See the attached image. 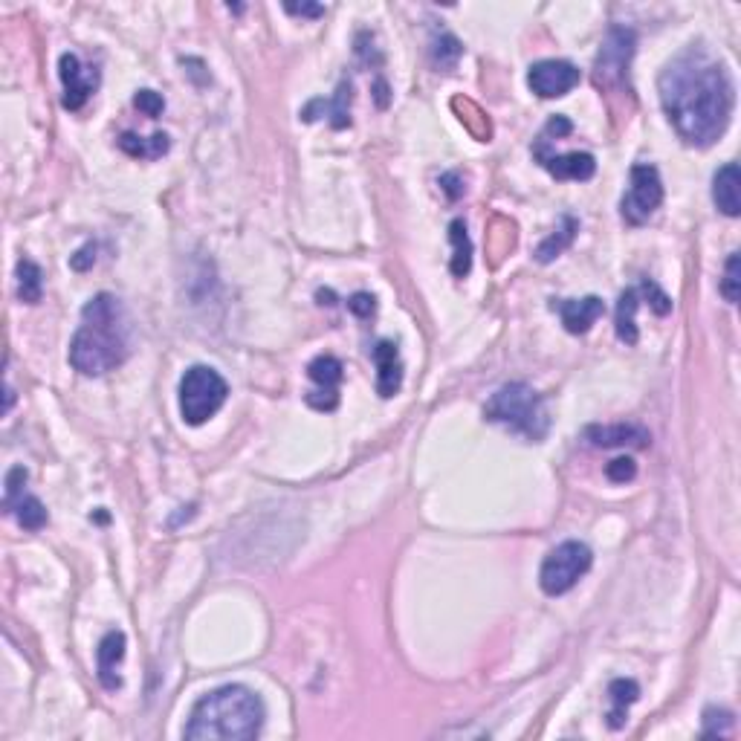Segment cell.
<instances>
[{"instance_id": "1", "label": "cell", "mask_w": 741, "mask_h": 741, "mask_svg": "<svg viewBox=\"0 0 741 741\" xmlns=\"http://www.w3.org/2000/svg\"><path fill=\"white\" fill-rule=\"evenodd\" d=\"M658 90L672 128L687 145L710 148L724 137L736 105V87L713 55L701 47L684 50L663 67Z\"/></svg>"}, {"instance_id": "2", "label": "cell", "mask_w": 741, "mask_h": 741, "mask_svg": "<svg viewBox=\"0 0 741 741\" xmlns=\"http://www.w3.org/2000/svg\"><path fill=\"white\" fill-rule=\"evenodd\" d=\"M131 354V319L122 302L99 293L84 304L82 325L70 342V365L84 377H105Z\"/></svg>"}, {"instance_id": "3", "label": "cell", "mask_w": 741, "mask_h": 741, "mask_svg": "<svg viewBox=\"0 0 741 741\" xmlns=\"http://www.w3.org/2000/svg\"><path fill=\"white\" fill-rule=\"evenodd\" d=\"M264 701L244 684L212 689L194 704L183 736L189 741H252L264 727Z\"/></svg>"}, {"instance_id": "4", "label": "cell", "mask_w": 741, "mask_h": 741, "mask_svg": "<svg viewBox=\"0 0 741 741\" xmlns=\"http://www.w3.org/2000/svg\"><path fill=\"white\" fill-rule=\"evenodd\" d=\"M484 417L490 423H498L510 429L513 435L539 443L548 438L550 414L545 406V397L536 394L527 383H507L495 391L484 406Z\"/></svg>"}, {"instance_id": "5", "label": "cell", "mask_w": 741, "mask_h": 741, "mask_svg": "<svg viewBox=\"0 0 741 741\" xmlns=\"http://www.w3.org/2000/svg\"><path fill=\"white\" fill-rule=\"evenodd\" d=\"M229 385L209 365H192L180 380V414L189 426H203L223 409Z\"/></svg>"}, {"instance_id": "6", "label": "cell", "mask_w": 741, "mask_h": 741, "mask_svg": "<svg viewBox=\"0 0 741 741\" xmlns=\"http://www.w3.org/2000/svg\"><path fill=\"white\" fill-rule=\"evenodd\" d=\"M591 565H594V553L585 542H577V539L562 542L545 556L542 571H539V585L548 597H562L591 571Z\"/></svg>"}, {"instance_id": "7", "label": "cell", "mask_w": 741, "mask_h": 741, "mask_svg": "<svg viewBox=\"0 0 741 741\" xmlns=\"http://www.w3.org/2000/svg\"><path fill=\"white\" fill-rule=\"evenodd\" d=\"M663 203V183L655 165L637 163L629 171V192L620 200V215L629 226H643Z\"/></svg>"}, {"instance_id": "8", "label": "cell", "mask_w": 741, "mask_h": 741, "mask_svg": "<svg viewBox=\"0 0 741 741\" xmlns=\"http://www.w3.org/2000/svg\"><path fill=\"white\" fill-rule=\"evenodd\" d=\"M634 44H637V35L634 29L626 27H611L605 35L600 55H597V84H623L629 76V64H632Z\"/></svg>"}, {"instance_id": "9", "label": "cell", "mask_w": 741, "mask_h": 741, "mask_svg": "<svg viewBox=\"0 0 741 741\" xmlns=\"http://www.w3.org/2000/svg\"><path fill=\"white\" fill-rule=\"evenodd\" d=\"M29 472L24 467H12L6 472V495H3V507L6 513H12L24 530H41L50 522L47 507L41 504V498L27 493Z\"/></svg>"}, {"instance_id": "10", "label": "cell", "mask_w": 741, "mask_h": 741, "mask_svg": "<svg viewBox=\"0 0 741 741\" xmlns=\"http://www.w3.org/2000/svg\"><path fill=\"white\" fill-rule=\"evenodd\" d=\"M307 377L313 383V388L304 394L307 406L316 409V412H333L339 406V385H342V377H345L342 362L330 357V354H322V357H316L307 365Z\"/></svg>"}, {"instance_id": "11", "label": "cell", "mask_w": 741, "mask_h": 741, "mask_svg": "<svg viewBox=\"0 0 741 741\" xmlns=\"http://www.w3.org/2000/svg\"><path fill=\"white\" fill-rule=\"evenodd\" d=\"M527 84L539 99H559V96H568L577 87L579 70L571 61L545 58V61H536L527 70Z\"/></svg>"}, {"instance_id": "12", "label": "cell", "mask_w": 741, "mask_h": 741, "mask_svg": "<svg viewBox=\"0 0 741 741\" xmlns=\"http://www.w3.org/2000/svg\"><path fill=\"white\" fill-rule=\"evenodd\" d=\"M58 76L64 84L61 105L67 110H82L93 90L99 87V73L93 67H84L82 58L76 53H64L58 58Z\"/></svg>"}, {"instance_id": "13", "label": "cell", "mask_w": 741, "mask_h": 741, "mask_svg": "<svg viewBox=\"0 0 741 741\" xmlns=\"http://www.w3.org/2000/svg\"><path fill=\"white\" fill-rule=\"evenodd\" d=\"M536 160L542 163L545 171H550L556 180H591L597 174V160L585 151H571V154H550L539 142L533 145Z\"/></svg>"}, {"instance_id": "14", "label": "cell", "mask_w": 741, "mask_h": 741, "mask_svg": "<svg viewBox=\"0 0 741 741\" xmlns=\"http://www.w3.org/2000/svg\"><path fill=\"white\" fill-rule=\"evenodd\" d=\"M550 307L559 313V319H562L565 330H568V333H574V336L588 333V330L594 328V322H597V319L605 313V304L600 296H585V299H559V302H553Z\"/></svg>"}, {"instance_id": "15", "label": "cell", "mask_w": 741, "mask_h": 741, "mask_svg": "<svg viewBox=\"0 0 741 741\" xmlns=\"http://www.w3.org/2000/svg\"><path fill=\"white\" fill-rule=\"evenodd\" d=\"M371 359L377 365V394L388 400L394 397L400 388H403V359H400V348L394 342H377L374 351H371Z\"/></svg>"}, {"instance_id": "16", "label": "cell", "mask_w": 741, "mask_h": 741, "mask_svg": "<svg viewBox=\"0 0 741 741\" xmlns=\"http://www.w3.org/2000/svg\"><path fill=\"white\" fill-rule=\"evenodd\" d=\"M585 440L591 446H632V449H646L652 443V435L643 426L634 423H614V426H588L585 429Z\"/></svg>"}, {"instance_id": "17", "label": "cell", "mask_w": 741, "mask_h": 741, "mask_svg": "<svg viewBox=\"0 0 741 741\" xmlns=\"http://www.w3.org/2000/svg\"><path fill=\"white\" fill-rule=\"evenodd\" d=\"M122 660H125V634L108 632L96 649V672H99V681L108 692H116L122 687V678L116 672Z\"/></svg>"}, {"instance_id": "18", "label": "cell", "mask_w": 741, "mask_h": 741, "mask_svg": "<svg viewBox=\"0 0 741 741\" xmlns=\"http://www.w3.org/2000/svg\"><path fill=\"white\" fill-rule=\"evenodd\" d=\"M741 171L736 163L721 165L713 177V203L727 218L741 215Z\"/></svg>"}, {"instance_id": "19", "label": "cell", "mask_w": 741, "mask_h": 741, "mask_svg": "<svg viewBox=\"0 0 741 741\" xmlns=\"http://www.w3.org/2000/svg\"><path fill=\"white\" fill-rule=\"evenodd\" d=\"M608 698H611V710L605 715L608 718V727L611 730H620L629 721V707L640 698V687H637V681H632V678H617V681L608 684Z\"/></svg>"}, {"instance_id": "20", "label": "cell", "mask_w": 741, "mask_h": 741, "mask_svg": "<svg viewBox=\"0 0 741 741\" xmlns=\"http://www.w3.org/2000/svg\"><path fill=\"white\" fill-rule=\"evenodd\" d=\"M348 105H351V82L348 84L342 82V87L336 90V96L328 99V102H325V99H313V102L302 110V119L307 122L316 110H322V113L330 119V125H333V128H348V125H351Z\"/></svg>"}, {"instance_id": "21", "label": "cell", "mask_w": 741, "mask_h": 741, "mask_svg": "<svg viewBox=\"0 0 741 741\" xmlns=\"http://www.w3.org/2000/svg\"><path fill=\"white\" fill-rule=\"evenodd\" d=\"M577 232L579 220L571 218V215H565V218H562V226H559L550 238H545V241L539 244V249H536V261H539V264H550L553 258H559L565 249L574 244Z\"/></svg>"}, {"instance_id": "22", "label": "cell", "mask_w": 741, "mask_h": 741, "mask_svg": "<svg viewBox=\"0 0 741 741\" xmlns=\"http://www.w3.org/2000/svg\"><path fill=\"white\" fill-rule=\"evenodd\" d=\"M637 307H640V293L637 290L620 293L617 316H614V330H617V339L626 342V345H637V322H634Z\"/></svg>"}, {"instance_id": "23", "label": "cell", "mask_w": 741, "mask_h": 741, "mask_svg": "<svg viewBox=\"0 0 741 741\" xmlns=\"http://www.w3.org/2000/svg\"><path fill=\"white\" fill-rule=\"evenodd\" d=\"M119 148L128 157H137V160H160L165 151L171 148V142H168L165 134H154L151 139L137 137V134H122L119 137Z\"/></svg>"}, {"instance_id": "24", "label": "cell", "mask_w": 741, "mask_h": 741, "mask_svg": "<svg viewBox=\"0 0 741 741\" xmlns=\"http://www.w3.org/2000/svg\"><path fill=\"white\" fill-rule=\"evenodd\" d=\"M449 241H452V275L455 278H464L472 270V241L467 235V223L464 220H452L449 223Z\"/></svg>"}, {"instance_id": "25", "label": "cell", "mask_w": 741, "mask_h": 741, "mask_svg": "<svg viewBox=\"0 0 741 741\" xmlns=\"http://www.w3.org/2000/svg\"><path fill=\"white\" fill-rule=\"evenodd\" d=\"M15 275H18V299L27 304H38L41 296H44V273L35 261L29 258H21L18 267H15Z\"/></svg>"}, {"instance_id": "26", "label": "cell", "mask_w": 741, "mask_h": 741, "mask_svg": "<svg viewBox=\"0 0 741 741\" xmlns=\"http://www.w3.org/2000/svg\"><path fill=\"white\" fill-rule=\"evenodd\" d=\"M461 55H464V47H461V41L452 32L435 35V41H432V58H435V64H438L440 70H452Z\"/></svg>"}, {"instance_id": "27", "label": "cell", "mask_w": 741, "mask_h": 741, "mask_svg": "<svg viewBox=\"0 0 741 741\" xmlns=\"http://www.w3.org/2000/svg\"><path fill=\"white\" fill-rule=\"evenodd\" d=\"M721 293L730 304L739 302L741 296V258L739 252H733L727 258V270H724V281H721Z\"/></svg>"}, {"instance_id": "28", "label": "cell", "mask_w": 741, "mask_h": 741, "mask_svg": "<svg viewBox=\"0 0 741 741\" xmlns=\"http://www.w3.org/2000/svg\"><path fill=\"white\" fill-rule=\"evenodd\" d=\"M733 730V713H727V710H704V739H710V736H727Z\"/></svg>"}, {"instance_id": "29", "label": "cell", "mask_w": 741, "mask_h": 741, "mask_svg": "<svg viewBox=\"0 0 741 741\" xmlns=\"http://www.w3.org/2000/svg\"><path fill=\"white\" fill-rule=\"evenodd\" d=\"M640 293L649 299V304H652V310L658 313V316H666L669 310H672V299L660 290L658 284L655 281H649V278H643V284H640Z\"/></svg>"}, {"instance_id": "30", "label": "cell", "mask_w": 741, "mask_h": 741, "mask_svg": "<svg viewBox=\"0 0 741 741\" xmlns=\"http://www.w3.org/2000/svg\"><path fill=\"white\" fill-rule=\"evenodd\" d=\"M134 105H137L145 116L157 119V116L165 110V99L160 93H154V90H139L137 96H134Z\"/></svg>"}, {"instance_id": "31", "label": "cell", "mask_w": 741, "mask_h": 741, "mask_svg": "<svg viewBox=\"0 0 741 741\" xmlns=\"http://www.w3.org/2000/svg\"><path fill=\"white\" fill-rule=\"evenodd\" d=\"M605 475H608L614 484H626V481H634L637 464H634L632 458H614V461L605 467Z\"/></svg>"}, {"instance_id": "32", "label": "cell", "mask_w": 741, "mask_h": 741, "mask_svg": "<svg viewBox=\"0 0 741 741\" xmlns=\"http://www.w3.org/2000/svg\"><path fill=\"white\" fill-rule=\"evenodd\" d=\"M348 310L359 316V319H371L374 316V310H377V299L371 296V293H354L351 299H348Z\"/></svg>"}, {"instance_id": "33", "label": "cell", "mask_w": 741, "mask_h": 741, "mask_svg": "<svg viewBox=\"0 0 741 741\" xmlns=\"http://www.w3.org/2000/svg\"><path fill=\"white\" fill-rule=\"evenodd\" d=\"M93 261H96V247L93 244H87V247H82L73 258H70V267L73 270H79V273H84L87 267H93Z\"/></svg>"}, {"instance_id": "34", "label": "cell", "mask_w": 741, "mask_h": 741, "mask_svg": "<svg viewBox=\"0 0 741 741\" xmlns=\"http://www.w3.org/2000/svg\"><path fill=\"white\" fill-rule=\"evenodd\" d=\"M284 9H287L290 15H304V18H319V15H325V6H310V3H302V6L287 3Z\"/></svg>"}, {"instance_id": "35", "label": "cell", "mask_w": 741, "mask_h": 741, "mask_svg": "<svg viewBox=\"0 0 741 741\" xmlns=\"http://www.w3.org/2000/svg\"><path fill=\"white\" fill-rule=\"evenodd\" d=\"M455 183H458V174H443V177H440V186H443V192L449 194L452 200L464 194V186H455Z\"/></svg>"}, {"instance_id": "36", "label": "cell", "mask_w": 741, "mask_h": 741, "mask_svg": "<svg viewBox=\"0 0 741 741\" xmlns=\"http://www.w3.org/2000/svg\"><path fill=\"white\" fill-rule=\"evenodd\" d=\"M12 403H15V391H12V385H6V406H3V412L9 414V409H12Z\"/></svg>"}]
</instances>
